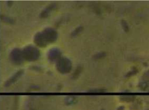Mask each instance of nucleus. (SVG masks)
I'll return each instance as SVG.
<instances>
[{"mask_svg": "<svg viewBox=\"0 0 149 110\" xmlns=\"http://www.w3.org/2000/svg\"><path fill=\"white\" fill-rule=\"evenodd\" d=\"M82 27H79V28L76 29L73 32V33H72V36H77V34H79L82 31Z\"/></svg>", "mask_w": 149, "mask_h": 110, "instance_id": "1a4fd4ad", "label": "nucleus"}, {"mask_svg": "<svg viewBox=\"0 0 149 110\" xmlns=\"http://www.w3.org/2000/svg\"><path fill=\"white\" fill-rule=\"evenodd\" d=\"M22 53L24 61L34 62L38 60L40 56L39 49L32 45H29L22 49Z\"/></svg>", "mask_w": 149, "mask_h": 110, "instance_id": "f257e3e1", "label": "nucleus"}, {"mask_svg": "<svg viewBox=\"0 0 149 110\" xmlns=\"http://www.w3.org/2000/svg\"><path fill=\"white\" fill-rule=\"evenodd\" d=\"M9 57L11 63L15 65L19 66L24 62L22 49L19 47H15L12 50Z\"/></svg>", "mask_w": 149, "mask_h": 110, "instance_id": "f03ea898", "label": "nucleus"}, {"mask_svg": "<svg viewBox=\"0 0 149 110\" xmlns=\"http://www.w3.org/2000/svg\"><path fill=\"white\" fill-rule=\"evenodd\" d=\"M34 42L36 45V47H47V44L45 41L43 36L42 35L41 32H39L36 34L34 36Z\"/></svg>", "mask_w": 149, "mask_h": 110, "instance_id": "423d86ee", "label": "nucleus"}, {"mask_svg": "<svg viewBox=\"0 0 149 110\" xmlns=\"http://www.w3.org/2000/svg\"><path fill=\"white\" fill-rule=\"evenodd\" d=\"M56 6V4L55 3H53L47 6L46 8L44 9L40 14V17L41 18H47L49 16L51 13L52 12Z\"/></svg>", "mask_w": 149, "mask_h": 110, "instance_id": "6e6552de", "label": "nucleus"}, {"mask_svg": "<svg viewBox=\"0 0 149 110\" xmlns=\"http://www.w3.org/2000/svg\"><path fill=\"white\" fill-rule=\"evenodd\" d=\"M42 35L47 44L54 43L58 39V33L54 29L52 28H45L41 32Z\"/></svg>", "mask_w": 149, "mask_h": 110, "instance_id": "7ed1b4c3", "label": "nucleus"}, {"mask_svg": "<svg viewBox=\"0 0 149 110\" xmlns=\"http://www.w3.org/2000/svg\"><path fill=\"white\" fill-rule=\"evenodd\" d=\"M122 23V24H123V25L124 26V30L125 31H128V30H129V28H128V25H127V23L125 22V21H123Z\"/></svg>", "mask_w": 149, "mask_h": 110, "instance_id": "9d476101", "label": "nucleus"}, {"mask_svg": "<svg viewBox=\"0 0 149 110\" xmlns=\"http://www.w3.org/2000/svg\"><path fill=\"white\" fill-rule=\"evenodd\" d=\"M61 52L58 48H53L49 51L47 57L52 62H56L61 58Z\"/></svg>", "mask_w": 149, "mask_h": 110, "instance_id": "39448f33", "label": "nucleus"}, {"mask_svg": "<svg viewBox=\"0 0 149 110\" xmlns=\"http://www.w3.org/2000/svg\"><path fill=\"white\" fill-rule=\"evenodd\" d=\"M23 74V70L18 71L14 74L8 80L6 81V82L5 83V85H4L5 86L8 87V86H11L12 84H13L14 83L16 82L17 81L22 77Z\"/></svg>", "mask_w": 149, "mask_h": 110, "instance_id": "0eeeda50", "label": "nucleus"}, {"mask_svg": "<svg viewBox=\"0 0 149 110\" xmlns=\"http://www.w3.org/2000/svg\"><path fill=\"white\" fill-rule=\"evenodd\" d=\"M56 69L60 73H67L71 69V63L69 59L61 57L56 62Z\"/></svg>", "mask_w": 149, "mask_h": 110, "instance_id": "20e7f679", "label": "nucleus"}]
</instances>
